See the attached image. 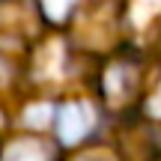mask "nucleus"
Here are the masks:
<instances>
[{"label":"nucleus","mask_w":161,"mask_h":161,"mask_svg":"<svg viewBox=\"0 0 161 161\" xmlns=\"http://www.w3.org/2000/svg\"><path fill=\"white\" fill-rule=\"evenodd\" d=\"M98 86H102V98L110 110H128L143 96V86H146V60H143V54H134V51L116 54L102 69Z\"/></svg>","instance_id":"nucleus-1"},{"label":"nucleus","mask_w":161,"mask_h":161,"mask_svg":"<svg viewBox=\"0 0 161 161\" xmlns=\"http://www.w3.org/2000/svg\"><path fill=\"white\" fill-rule=\"evenodd\" d=\"M98 122V110L92 108L84 98H75V102H63L54 114V131H57V140L66 146H78L96 131Z\"/></svg>","instance_id":"nucleus-2"},{"label":"nucleus","mask_w":161,"mask_h":161,"mask_svg":"<svg viewBox=\"0 0 161 161\" xmlns=\"http://www.w3.org/2000/svg\"><path fill=\"white\" fill-rule=\"evenodd\" d=\"M0 161H57V146L45 137L21 134V137H12L3 146Z\"/></svg>","instance_id":"nucleus-3"},{"label":"nucleus","mask_w":161,"mask_h":161,"mask_svg":"<svg viewBox=\"0 0 161 161\" xmlns=\"http://www.w3.org/2000/svg\"><path fill=\"white\" fill-rule=\"evenodd\" d=\"M39 3H42V12H45V18H48V21L63 24L66 18H69L72 12L78 9V3H80V0H39Z\"/></svg>","instance_id":"nucleus-4"},{"label":"nucleus","mask_w":161,"mask_h":161,"mask_svg":"<svg viewBox=\"0 0 161 161\" xmlns=\"http://www.w3.org/2000/svg\"><path fill=\"white\" fill-rule=\"evenodd\" d=\"M78 161H114L110 155H98V152H92V155H84V158H78Z\"/></svg>","instance_id":"nucleus-5"}]
</instances>
